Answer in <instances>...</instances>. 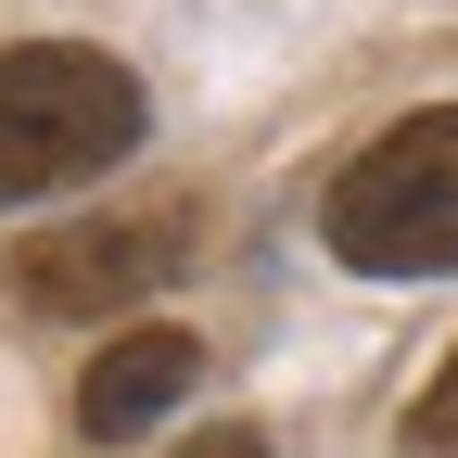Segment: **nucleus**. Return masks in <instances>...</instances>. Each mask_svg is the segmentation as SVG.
I'll return each instance as SVG.
<instances>
[{"label": "nucleus", "instance_id": "obj_1", "mask_svg": "<svg viewBox=\"0 0 458 458\" xmlns=\"http://www.w3.org/2000/svg\"><path fill=\"white\" fill-rule=\"evenodd\" d=\"M140 153V77L89 38H13L0 51V216L89 191Z\"/></svg>", "mask_w": 458, "mask_h": 458}, {"label": "nucleus", "instance_id": "obj_2", "mask_svg": "<svg viewBox=\"0 0 458 458\" xmlns=\"http://www.w3.org/2000/svg\"><path fill=\"white\" fill-rule=\"evenodd\" d=\"M318 229H331V255L369 267V280H445V267H458V102L382 128V140L331 179Z\"/></svg>", "mask_w": 458, "mask_h": 458}, {"label": "nucleus", "instance_id": "obj_3", "mask_svg": "<svg viewBox=\"0 0 458 458\" xmlns=\"http://www.w3.org/2000/svg\"><path fill=\"white\" fill-rule=\"evenodd\" d=\"M191 267V216H64V229H26L13 242V306L38 318H114V306H153L165 280Z\"/></svg>", "mask_w": 458, "mask_h": 458}, {"label": "nucleus", "instance_id": "obj_4", "mask_svg": "<svg viewBox=\"0 0 458 458\" xmlns=\"http://www.w3.org/2000/svg\"><path fill=\"white\" fill-rule=\"evenodd\" d=\"M191 382H204V344H191V331H165V318H153V331H114L102 357H89V382H77V420H89L102 445H128V433H153L165 408H179Z\"/></svg>", "mask_w": 458, "mask_h": 458}, {"label": "nucleus", "instance_id": "obj_5", "mask_svg": "<svg viewBox=\"0 0 458 458\" xmlns=\"http://www.w3.org/2000/svg\"><path fill=\"white\" fill-rule=\"evenodd\" d=\"M408 445H420V458H458V357L420 382V408H408Z\"/></svg>", "mask_w": 458, "mask_h": 458}, {"label": "nucleus", "instance_id": "obj_6", "mask_svg": "<svg viewBox=\"0 0 458 458\" xmlns=\"http://www.w3.org/2000/svg\"><path fill=\"white\" fill-rule=\"evenodd\" d=\"M179 458H267V433H255V420H204Z\"/></svg>", "mask_w": 458, "mask_h": 458}]
</instances>
